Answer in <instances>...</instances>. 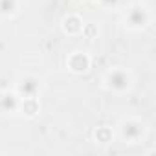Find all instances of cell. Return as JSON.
<instances>
[{
	"label": "cell",
	"instance_id": "obj_1",
	"mask_svg": "<svg viewBox=\"0 0 156 156\" xmlns=\"http://www.w3.org/2000/svg\"><path fill=\"white\" fill-rule=\"evenodd\" d=\"M103 87L114 94H127L134 87V75L123 66H114L103 75Z\"/></svg>",
	"mask_w": 156,
	"mask_h": 156
},
{
	"label": "cell",
	"instance_id": "obj_2",
	"mask_svg": "<svg viewBox=\"0 0 156 156\" xmlns=\"http://www.w3.org/2000/svg\"><path fill=\"white\" fill-rule=\"evenodd\" d=\"M147 134V125L140 118H123L118 125V136L123 143H140Z\"/></svg>",
	"mask_w": 156,
	"mask_h": 156
},
{
	"label": "cell",
	"instance_id": "obj_3",
	"mask_svg": "<svg viewBox=\"0 0 156 156\" xmlns=\"http://www.w3.org/2000/svg\"><path fill=\"white\" fill-rule=\"evenodd\" d=\"M151 19L152 17H151V11H149L147 6L132 4L127 9L125 17H123V24H125V28L129 31H141V30H145L151 24Z\"/></svg>",
	"mask_w": 156,
	"mask_h": 156
},
{
	"label": "cell",
	"instance_id": "obj_4",
	"mask_svg": "<svg viewBox=\"0 0 156 156\" xmlns=\"http://www.w3.org/2000/svg\"><path fill=\"white\" fill-rule=\"evenodd\" d=\"M66 68L75 75H83L92 68V57L83 50H75L66 57Z\"/></svg>",
	"mask_w": 156,
	"mask_h": 156
},
{
	"label": "cell",
	"instance_id": "obj_5",
	"mask_svg": "<svg viewBox=\"0 0 156 156\" xmlns=\"http://www.w3.org/2000/svg\"><path fill=\"white\" fill-rule=\"evenodd\" d=\"M13 90L20 98H39V94L42 90V81L37 75H24L17 81Z\"/></svg>",
	"mask_w": 156,
	"mask_h": 156
},
{
	"label": "cell",
	"instance_id": "obj_6",
	"mask_svg": "<svg viewBox=\"0 0 156 156\" xmlns=\"http://www.w3.org/2000/svg\"><path fill=\"white\" fill-rule=\"evenodd\" d=\"M20 107V96L15 90L0 92V112L2 114H17Z\"/></svg>",
	"mask_w": 156,
	"mask_h": 156
},
{
	"label": "cell",
	"instance_id": "obj_7",
	"mask_svg": "<svg viewBox=\"0 0 156 156\" xmlns=\"http://www.w3.org/2000/svg\"><path fill=\"white\" fill-rule=\"evenodd\" d=\"M83 26H85V20H83L81 15H77V13H70V15H66V17L61 20V28H62V31H64L68 37H77V35H81Z\"/></svg>",
	"mask_w": 156,
	"mask_h": 156
},
{
	"label": "cell",
	"instance_id": "obj_8",
	"mask_svg": "<svg viewBox=\"0 0 156 156\" xmlns=\"http://www.w3.org/2000/svg\"><path fill=\"white\" fill-rule=\"evenodd\" d=\"M19 112L26 118H35L41 112V101L39 98H20V107Z\"/></svg>",
	"mask_w": 156,
	"mask_h": 156
},
{
	"label": "cell",
	"instance_id": "obj_9",
	"mask_svg": "<svg viewBox=\"0 0 156 156\" xmlns=\"http://www.w3.org/2000/svg\"><path fill=\"white\" fill-rule=\"evenodd\" d=\"M20 11V0H0V17L13 19Z\"/></svg>",
	"mask_w": 156,
	"mask_h": 156
},
{
	"label": "cell",
	"instance_id": "obj_10",
	"mask_svg": "<svg viewBox=\"0 0 156 156\" xmlns=\"http://www.w3.org/2000/svg\"><path fill=\"white\" fill-rule=\"evenodd\" d=\"M94 141L98 145H108L114 141V130L108 125H99L94 130Z\"/></svg>",
	"mask_w": 156,
	"mask_h": 156
},
{
	"label": "cell",
	"instance_id": "obj_11",
	"mask_svg": "<svg viewBox=\"0 0 156 156\" xmlns=\"http://www.w3.org/2000/svg\"><path fill=\"white\" fill-rule=\"evenodd\" d=\"M98 33H99V30H98V26L94 24V22H85V26H83V31H81V35L85 37V39H88V41H94V39H98Z\"/></svg>",
	"mask_w": 156,
	"mask_h": 156
},
{
	"label": "cell",
	"instance_id": "obj_12",
	"mask_svg": "<svg viewBox=\"0 0 156 156\" xmlns=\"http://www.w3.org/2000/svg\"><path fill=\"white\" fill-rule=\"evenodd\" d=\"M98 2H99L103 8L110 9V8H116V6H118V2H119V0H98Z\"/></svg>",
	"mask_w": 156,
	"mask_h": 156
},
{
	"label": "cell",
	"instance_id": "obj_13",
	"mask_svg": "<svg viewBox=\"0 0 156 156\" xmlns=\"http://www.w3.org/2000/svg\"><path fill=\"white\" fill-rule=\"evenodd\" d=\"M92 2H98V0H92Z\"/></svg>",
	"mask_w": 156,
	"mask_h": 156
},
{
	"label": "cell",
	"instance_id": "obj_14",
	"mask_svg": "<svg viewBox=\"0 0 156 156\" xmlns=\"http://www.w3.org/2000/svg\"><path fill=\"white\" fill-rule=\"evenodd\" d=\"M77 2H81V0H77Z\"/></svg>",
	"mask_w": 156,
	"mask_h": 156
}]
</instances>
